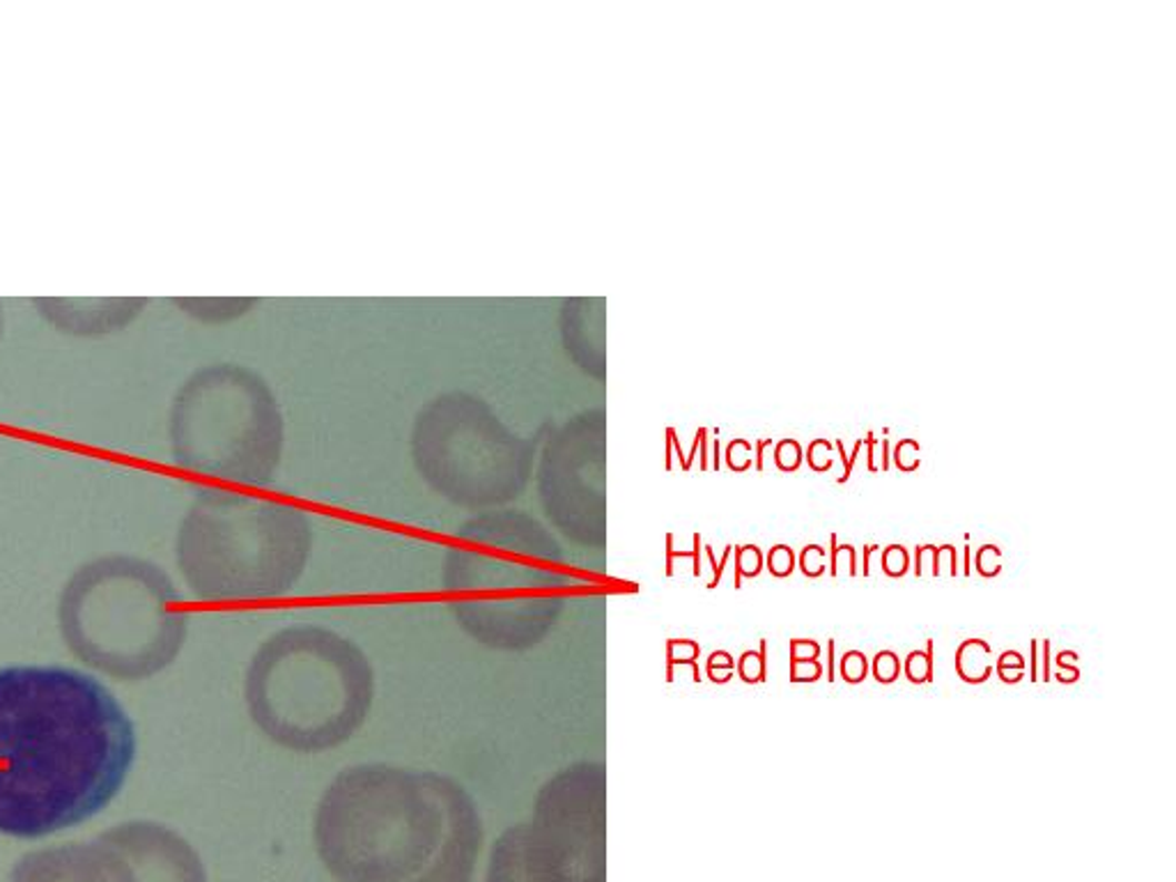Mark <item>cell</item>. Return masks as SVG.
<instances>
[{"label": "cell", "instance_id": "6da1fadb", "mask_svg": "<svg viewBox=\"0 0 1176 882\" xmlns=\"http://www.w3.org/2000/svg\"><path fill=\"white\" fill-rule=\"evenodd\" d=\"M137 761L118 699L70 666L0 669V834L42 839L102 813Z\"/></svg>", "mask_w": 1176, "mask_h": 882}, {"label": "cell", "instance_id": "7a4b0ae2", "mask_svg": "<svg viewBox=\"0 0 1176 882\" xmlns=\"http://www.w3.org/2000/svg\"><path fill=\"white\" fill-rule=\"evenodd\" d=\"M483 841L455 776L384 761L343 768L313 816L318 858L339 882H474Z\"/></svg>", "mask_w": 1176, "mask_h": 882}, {"label": "cell", "instance_id": "3957f363", "mask_svg": "<svg viewBox=\"0 0 1176 882\" xmlns=\"http://www.w3.org/2000/svg\"><path fill=\"white\" fill-rule=\"evenodd\" d=\"M561 538L531 513H476L453 535L442 591L458 628L479 647L526 653L561 623L573 587Z\"/></svg>", "mask_w": 1176, "mask_h": 882}, {"label": "cell", "instance_id": "277c9868", "mask_svg": "<svg viewBox=\"0 0 1176 882\" xmlns=\"http://www.w3.org/2000/svg\"><path fill=\"white\" fill-rule=\"evenodd\" d=\"M375 666L356 641L318 623H294L269 634L244 675L253 726L292 754L343 748L371 718Z\"/></svg>", "mask_w": 1176, "mask_h": 882}, {"label": "cell", "instance_id": "5b68a950", "mask_svg": "<svg viewBox=\"0 0 1176 882\" xmlns=\"http://www.w3.org/2000/svg\"><path fill=\"white\" fill-rule=\"evenodd\" d=\"M152 561L111 554L83 563L62 587L58 625L67 651L113 681L141 683L184 649L189 614Z\"/></svg>", "mask_w": 1176, "mask_h": 882}, {"label": "cell", "instance_id": "8992f818", "mask_svg": "<svg viewBox=\"0 0 1176 882\" xmlns=\"http://www.w3.org/2000/svg\"><path fill=\"white\" fill-rule=\"evenodd\" d=\"M313 524L288 501L208 488L182 518L175 557L203 602H262L288 595L306 574Z\"/></svg>", "mask_w": 1176, "mask_h": 882}, {"label": "cell", "instance_id": "52a82bcc", "mask_svg": "<svg viewBox=\"0 0 1176 882\" xmlns=\"http://www.w3.org/2000/svg\"><path fill=\"white\" fill-rule=\"evenodd\" d=\"M168 434L180 469L244 488L272 483L285 449V423L272 389L234 363L193 372L173 398Z\"/></svg>", "mask_w": 1176, "mask_h": 882}, {"label": "cell", "instance_id": "ba28073f", "mask_svg": "<svg viewBox=\"0 0 1176 882\" xmlns=\"http://www.w3.org/2000/svg\"><path fill=\"white\" fill-rule=\"evenodd\" d=\"M537 441L513 432L492 407L464 391L430 400L412 428L423 483L464 511L509 508L533 481Z\"/></svg>", "mask_w": 1176, "mask_h": 882}, {"label": "cell", "instance_id": "9c48e42d", "mask_svg": "<svg viewBox=\"0 0 1176 882\" xmlns=\"http://www.w3.org/2000/svg\"><path fill=\"white\" fill-rule=\"evenodd\" d=\"M485 882H607V770L584 759L537 789L531 819L503 830Z\"/></svg>", "mask_w": 1176, "mask_h": 882}, {"label": "cell", "instance_id": "30bf717a", "mask_svg": "<svg viewBox=\"0 0 1176 882\" xmlns=\"http://www.w3.org/2000/svg\"><path fill=\"white\" fill-rule=\"evenodd\" d=\"M535 494L547 527L586 552L607 548V417L591 407L537 449Z\"/></svg>", "mask_w": 1176, "mask_h": 882}, {"label": "cell", "instance_id": "8fae6325", "mask_svg": "<svg viewBox=\"0 0 1176 882\" xmlns=\"http://www.w3.org/2000/svg\"><path fill=\"white\" fill-rule=\"evenodd\" d=\"M10 882H143L120 825L90 841L62 843L23 855Z\"/></svg>", "mask_w": 1176, "mask_h": 882}, {"label": "cell", "instance_id": "7c38bea8", "mask_svg": "<svg viewBox=\"0 0 1176 882\" xmlns=\"http://www.w3.org/2000/svg\"><path fill=\"white\" fill-rule=\"evenodd\" d=\"M32 307L51 327L70 335H107L139 320L145 297H38Z\"/></svg>", "mask_w": 1176, "mask_h": 882}, {"label": "cell", "instance_id": "4fadbf2b", "mask_svg": "<svg viewBox=\"0 0 1176 882\" xmlns=\"http://www.w3.org/2000/svg\"><path fill=\"white\" fill-rule=\"evenodd\" d=\"M561 343L567 357L580 370L595 380H604L607 361H604V299L602 297H573L563 303L561 315Z\"/></svg>", "mask_w": 1176, "mask_h": 882}, {"label": "cell", "instance_id": "5bb4252c", "mask_svg": "<svg viewBox=\"0 0 1176 882\" xmlns=\"http://www.w3.org/2000/svg\"><path fill=\"white\" fill-rule=\"evenodd\" d=\"M173 303L193 320L219 324L247 315L258 301L249 297H175Z\"/></svg>", "mask_w": 1176, "mask_h": 882}, {"label": "cell", "instance_id": "9a60e30c", "mask_svg": "<svg viewBox=\"0 0 1176 882\" xmlns=\"http://www.w3.org/2000/svg\"><path fill=\"white\" fill-rule=\"evenodd\" d=\"M993 649L984 639H967L956 651V673L969 685L986 683L993 673Z\"/></svg>", "mask_w": 1176, "mask_h": 882}, {"label": "cell", "instance_id": "2e32d148", "mask_svg": "<svg viewBox=\"0 0 1176 882\" xmlns=\"http://www.w3.org/2000/svg\"><path fill=\"white\" fill-rule=\"evenodd\" d=\"M935 641H926V651H913L903 662V673L913 685H928L935 678Z\"/></svg>", "mask_w": 1176, "mask_h": 882}, {"label": "cell", "instance_id": "e0dca14e", "mask_svg": "<svg viewBox=\"0 0 1176 882\" xmlns=\"http://www.w3.org/2000/svg\"><path fill=\"white\" fill-rule=\"evenodd\" d=\"M737 675L747 685H761L767 681V641L761 639L758 651H747L737 660Z\"/></svg>", "mask_w": 1176, "mask_h": 882}, {"label": "cell", "instance_id": "ac0fdd59", "mask_svg": "<svg viewBox=\"0 0 1176 882\" xmlns=\"http://www.w3.org/2000/svg\"><path fill=\"white\" fill-rule=\"evenodd\" d=\"M765 568V557L758 545H737L735 548V589L743 587V580H754Z\"/></svg>", "mask_w": 1176, "mask_h": 882}, {"label": "cell", "instance_id": "d6986e66", "mask_svg": "<svg viewBox=\"0 0 1176 882\" xmlns=\"http://www.w3.org/2000/svg\"><path fill=\"white\" fill-rule=\"evenodd\" d=\"M827 563H830V577H838L842 572H848V577H857L860 574L857 550L853 545H842L836 533H830Z\"/></svg>", "mask_w": 1176, "mask_h": 882}, {"label": "cell", "instance_id": "ffe728a7", "mask_svg": "<svg viewBox=\"0 0 1176 882\" xmlns=\"http://www.w3.org/2000/svg\"><path fill=\"white\" fill-rule=\"evenodd\" d=\"M881 568L887 577H892V580H898V577H905L911 570V552L905 550L903 545H887L883 552H881Z\"/></svg>", "mask_w": 1176, "mask_h": 882}, {"label": "cell", "instance_id": "44dd1931", "mask_svg": "<svg viewBox=\"0 0 1176 882\" xmlns=\"http://www.w3.org/2000/svg\"><path fill=\"white\" fill-rule=\"evenodd\" d=\"M1025 658L1018 653V651H1004L997 662H995V671L997 675L1002 678V683L1006 685H1016L1023 681L1025 675Z\"/></svg>", "mask_w": 1176, "mask_h": 882}, {"label": "cell", "instance_id": "7402d4cb", "mask_svg": "<svg viewBox=\"0 0 1176 882\" xmlns=\"http://www.w3.org/2000/svg\"><path fill=\"white\" fill-rule=\"evenodd\" d=\"M795 563H797L795 552L788 545H775L765 554V568L772 577H777V580L791 577L795 570Z\"/></svg>", "mask_w": 1176, "mask_h": 882}, {"label": "cell", "instance_id": "603a6c76", "mask_svg": "<svg viewBox=\"0 0 1176 882\" xmlns=\"http://www.w3.org/2000/svg\"><path fill=\"white\" fill-rule=\"evenodd\" d=\"M871 671L881 685H892L894 681H898V675H901V660L894 651H881L876 658H873Z\"/></svg>", "mask_w": 1176, "mask_h": 882}, {"label": "cell", "instance_id": "cb8c5ba5", "mask_svg": "<svg viewBox=\"0 0 1176 882\" xmlns=\"http://www.w3.org/2000/svg\"><path fill=\"white\" fill-rule=\"evenodd\" d=\"M838 664V673H842V678L846 683L851 685H857L862 681H866L868 675V658L862 653V651H848L844 653L842 662Z\"/></svg>", "mask_w": 1176, "mask_h": 882}, {"label": "cell", "instance_id": "d4e9b609", "mask_svg": "<svg viewBox=\"0 0 1176 882\" xmlns=\"http://www.w3.org/2000/svg\"><path fill=\"white\" fill-rule=\"evenodd\" d=\"M800 570L804 572V577H810V580H816V577H823L825 570H827V552L823 545H804L802 552H800Z\"/></svg>", "mask_w": 1176, "mask_h": 882}, {"label": "cell", "instance_id": "484cf974", "mask_svg": "<svg viewBox=\"0 0 1176 882\" xmlns=\"http://www.w3.org/2000/svg\"><path fill=\"white\" fill-rule=\"evenodd\" d=\"M772 453H775V464L782 471H797L802 467V462H804V451H802L797 439L777 441L775 449H772Z\"/></svg>", "mask_w": 1176, "mask_h": 882}, {"label": "cell", "instance_id": "4316f807", "mask_svg": "<svg viewBox=\"0 0 1176 882\" xmlns=\"http://www.w3.org/2000/svg\"><path fill=\"white\" fill-rule=\"evenodd\" d=\"M919 455H922L919 441L917 439H903L894 447L892 460H894V464L901 471H915L919 467Z\"/></svg>", "mask_w": 1176, "mask_h": 882}, {"label": "cell", "instance_id": "83f0119b", "mask_svg": "<svg viewBox=\"0 0 1176 882\" xmlns=\"http://www.w3.org/2000/svg\"><path fill=\"white\" fill-rule=\"evenodd\" d=\"M974 568L986 580H993L1002 572V552L997 545H982L979 552L974 554Z\"/></svg>", "mask_w": 1176, "mask_h": 882}, {"label": "cell", "instance_id": "f1b7e54d", "mask_svg": "<svg viewBox=\"0 0 1176 882\" xmlns=\"http://www.w3.org/2000/svg\"><path fill=\"white\" fill-rule=\"evenodd\" d=\"M754 444L747 439H733L726 449V462L733 471H747L752 467Z\"/></svg>", "mask_w": 1176, "mask_h": 882}, {"label": "cell", "instance_id": "f546056e", "mask_svg": "<svg viewBox=\"0 0 1176 882\" xmlns=\"http://www.w3.org/2000/svg\"><path fill=\"white\" fill-rule=\"evenodd\" d=\"M804 455L814 471H827L834 464V444L827 439H816L812 441Z\"/></svg>", "mask_w": 1176, "mask_h": 882}, {"label": "cell", "instance_id": "4dcf8cb0", "mask_svg": "<svg viewBox=\"0 0 1176 882\" xmlns=\"http://www.w3.org/2000/svg\"><path fill=\"white\" fill-rule=\"evenodd\" d=\"M733 671H735V660H733L728 653L720 651V653H713V655H711V660H708V675L713 678L715 683H720V685L728 683V681H731V675H733Z\"/></svg>", "mask_w": 1176, "mask_h": 882}, {"label": "cell", "instance_id": "1f68e13d", "mask_svg": "<svg viewBox=\"0 0 1176 882\" xmlns=\"http://www.w3.org/2000/svg\"><path fill=\"white\" fill-rule=\"evenodd\" d=\"M823 664L818 660L791 662V683H816L823 678Z\"/></svg>", "mask_w": 1176, "mask_h": 882}, {"label": "cell", "instance_id": "d6a6232c", "mask_svg": "<svg viewBox=\"0 0 1176 882\" xmlns=\"http://www.w3.org/2000/svg\"><path fill=\"white\" fill-rule=\"evenodd\" d=\"M821 651V643L814 639H791V662L818 660Z\"/></svg>", "mask_w": 1176, "mask_h": 882}, {"label": "cell", "instance_id": "836d02e7", "mask_svg": "<svg viewBox=\"0 0 1176 882\" xmlns=\"http://www.w3.org/2000/svg\"><path fill=\"white\" fill-rule=\"evenodd\" d=\"M935 574H937V577H943V574L956 577V574H958V554H956V548H954V545H939V548H937Z\"/></svg>", "mask_w": 1176, "mask_h": 882}, {"label": "cell", "instance_id": "e575fe53", "mask_svg": "<svg viewBox=\"0 0 1176 882\" xmlns=\"http://www.w3.org/2000/svg\"><path fill=\"white\" fill-rule=\"evenodd\" d=\"M935 559H937V545H917L915 548V574L917 577H937L935 574Z\"/></svg>", "mask_w": 1176, "mask_h": 882}, {"label": "cell", "instance_id": "d590c367", "mask_svg": "<svg viewBox=\"0 0 1176 882\" xmlns=\"http://www.w3.org/2000/svg\"><path fill=\"white\" fill-rule=\"evenodd\" d=\"M834 449L838 451V455H842V462H844L842 477L836 479V483L842 485V483H846V481L851 479V473H853V469H855V462H857V458H860V453H862V449H864V439H857V441H855V449H853L851 455H846V449H844V441H842V439H834Z\"/></svg>", "mask_w": 1176, "mask_h": 882}, {"label": "cell", "instance_id": "8d00e7d4", "mask_svg": "<svg viewBox=\"0 0 1176 882\" xmlns=\"http://www.w3.org/2000/svg\"><path fill=\"white\" fill-rule=\"evenodd\" d=\"M1071 662H1078V653L1068 651V653H1059L1057 655V666L1062 669L1059 675H1057L1059 683H1075L1080 678V671L1075 669Z\"/></svg>", "mask_w": 1176, "mask_h": 882}, {"label": "cell", "instance_id": "74e56055", "mask_svg": "<svg viewBox=\"0 0 1176 882\" xmlns=\"http://www.w3.org/2000/svg\"><path fill=\"white\" fill-rule=\"evenodd\" d=\"M1051 639L1038 641V681L1048 683L1051 681Z\"/></svg>", "mask_w": 1176, "mask_h": 882}, {"label": "cell", "instance_id": "f35d334b", "mask_svg": "<svg viewBox=\"0 0 1176 882\" xmlns=\"http://www.w3.org/2000/svg\"><path fill=\"white\" fill-rule=\"evenodd\" d=\"M705 552H708V559H711V563H713V572H715V577H713V582H711V589H715V587H717V584L722 582V574H724V568H726L728 559H731V552H733V548H731V545H726V550H724V557H722V561H720V563L715 561V557H713V550H711V548H705Z\"/></svg>", "mask_w": 1176, "mask_h": 882}, {"label": "cell", "instance_id": "ab89813d", "mask_svg": "<svg viewBox=\"0 0 1176 882\" xmlns=\"http://www.w3.org/2000/svg\"><path fill=\"white\" fill-rule=\"evenodd\" d=\"M775 449V444H772V439H758L754 441V467L756 471H763L765 469V453Z\"/></svg>", "mask_w": 1176, "mask_h": 882}, {"label": "cell", "instance_id": "60d3db41", "mask_svg": "<svg viewBox=\"0 0 1176 882\" xmlns=\"http://www.w3.org/2000/svg\"><path fill=\"white\" fill-rule=\"evenodd\" d=\"M836 681V641H827V683Z\"/></svg>", "mask_w": 1176, "mask_h": 882}, {"label": "cell", "instance_id": "b9f144b4", "mask_svg": "<svg viewBox=\"0 0 1176 882\" xmlns=\"http://www.w3.org/2000/svg\"><path fill=\"white\" fill-rule=\"evenodd\" d=\"M1029 653H1032V662H1029V681H1032V683H1038V639H1032V643H1029Z\"/></svg>", "mask_w": 1176, "mask_h": 882}, {"label": "cell", "instance_id": "7bdbcfd3", "mask_svg": "<svg viewBox=\"0 0 1176 882\" xmlns=\"http://www.w3.org/2000/svg\"><path fill=\"white\" fill-rule=\"evenodd\" d=\"M876 552H881L878 545H864V565H862V570H860V572H864V577L871 574V557L876 554Z\"/></svg>", "mask_w": 1176, "mask_h": 882}, {"label": "cell", "instance_id": "ee69618b", "mask_svg": "<svg viewBox=\"0 0 1176 882\" xmlns=\"http://www.w3.org/2000/svg\"><path fill=\"white\" fill-rule=\"evenodd\" d=\"M963 574L965 577L972 574V550H969V545L963 548Z\"/></svg>", "mask_w": 1176, "mask_h": 882}, {"label": "cell", "instance_id": "f6af8a7d", "mask_svg": "<svg viewBox=\"0 0 1176 882\" xmlns=\"http://www.w3.org/2000/svg\"><path fill=\"white\" fill-rule=\"evenodd\" d=\"M705 434H708V432H705V430H701V432H698V437H696L701 447H705ZM703 467H708V453H705V451H703Z\"/></svg>", "mask_w": 1176, "mask_h": 882}, {"label": "cell", "instance_id": "bcb514c9", "mask_svg": "<svg viewBox=\"0 0 1176 882\" xmlns=\"http://www.w3.org/2000/svg\"><path fill=\"white\" fill-rule=\"evenodd\" d=\"M713 453H715V458H713V467L720 469V439L713 441Z\"/></svg>", "mask_w": 1176, "mask_h": 882}, {"label": "cell", "instance_id": "7dc6e473", "mask_svg": "<svg viewBox=\"0 0 1176 882\" xmlns=\"http://www.w3.org/2000/svg\"><path fill=\"white\" fill-rule=\"evenodd\" d=\"M0 335H3V307H0Z\"/></svg>", "mask_w": 1176, "mask_h": 882}]
</instances>
